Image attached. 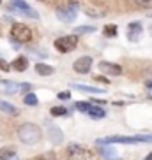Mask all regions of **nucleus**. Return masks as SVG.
Returning a JSON list of instances; mask_svg holds the SVG:
<instances>
[{"label":"nucleus","mask_w":152,"mask_h":160,"mask_svg":"<svg viewBox=\"0 0 152 160\" xmlns=\"http://www.w3.org/2000/svg\"><path fill=\"white\" fill-rule=\"evenodd\" d=\"M53 44H55V48H57L60 53H69L76 48L78 37H76V35H64V37H58Z\"/></svg>","instance_id":"423d86ee"},{"label":"nucleus","mask_w":152,"mask_h":160,"mask_svg":"<svg viewBox=\"0 0 152 160\" xmlns=\"http://www.w3.org/2000/svg\"><path fill=\"white\" fill-rule=\"evenodd\" d=\"M143 33V28H142V23L140 21H133V23H129L128 27V37L131 42H138L140 37H142Z\"/></svg>","instance_id":"1a4fd4ad"},{"label":"nucleus","mask_w":152,"mask_h":160,"mask_svg":"<svg viewBox=\"0 0 152 160\" xmlns=\"http://www.w3.org/2000/svg\"><path fill=\"white\" fill-rule=\"evenodd\" d=\"M57 97L60 100H67L69 97H71V93H69V92H60V93H57Z\"/></svg>","instance_id":"c756f323"},{"label":"nucleus","mask_w":152,"mask_h":160,"mask_svg":"<svg viewBox=\"0 0 152 160\" xmlns=\"http://www.w3.org/2000/svg\"><path fill=\"white\" fill-rule=\"evenodd\" d=\"M9 65H11V69H14V71L23 72V71L29 69V60H27V57H18L13 63H9Z\"/></svg>","instance_id":"9b49d317"},{"label":"nucleus","mask_w":152,"mask_h":160,"mask_svg":"<svg viewBox=\"0 0 152 160\" xmlns=\"http://www.w3.org/2000/svg\"><path fill=\"white\" fill-rule=\"evenodd\" d=\"M73 108L78 109V111L87 113V111H89V108H90V102H74V106H73Z\"/></svg>","instance_id":"b1692460"},{"label":"nucleus","mask_w":152,"mask_h":160,"mask_svg":"<svg viewBox=\"0 0 152 160\" xmlns=\"http://www.w3.org/2000/svg\"><path fill=\"white\" fill-rule=\"evenodd\" d=\"M90 104H97V106H105V104H106V100H103V99H90Z\"/></svg>","instance_id":"7c9ffc66"},{"label":"nucleus","mask_w":152,"mask_h":160,"mask_svg":"<svg viewBox=\"0 0 152 160\" xmlns=\"http://www.w3.org/2000/svg\"><path fill=\"white\" fill-rule=\"evenodd\" d=\"M30 90H32V86H30L29 83H21V85H19V92H25V93H30Z\"/></svg>","instance_id":"c85d7f7f"},{"label":"nucleus","mask_w":152,"mask_h":160,"mask_svg":"<svg viewBox=\"0 0 152 160\" xmlns=\"http://www.w3.org/2000/svg\"><path fill=\"white\" fill-rule=\"evenodd\" d=\"M73 69H74L78 74H87V72H90V69H92V57H80L74 63H73Z\"/></svg>","instance_id":"0eeeda50"},{"label":"nucleus","mask_w":152,"mask_h":160,"mask_svg":"<svg viewBox=\"0 0 152 160\" xmlns=\"http://www.w3.org/2000/svg\"><path fill=\"white\" fill-rule=\"evenodd\" d=\"M46 130H48V139H50L53 144H60L62 139H64L62 128H58L57 125H53V123H46Z\"/></svg>","instance_id":"6e6552de"},{"label":"nucleus","mask_w":152,"mask_h":160,"mask_svg":"<svg viewBox=\"0 0 152 160\" xmlns=\"http://www.w3.org/2000/svg\"><path fill=\"white\" fill-rule=\"evenodd\" d=\"M9 160H18V158H16V157H13V158H9Z\"/></svg>","instance_id":"c9c22d12"},{"label":"nucleus","mask_w":152,"mask_h":160,"mask_svg":"<svg viewBox=\"0 0 152 160\" xmlns=\"http://www.w3.org/2000/svg\"><path fill=\"white\" fill-rule=\"evenodd\" d=\"M50 113H52V116H66L67 108H64V106H55V108L50 109Z\"/></svg>","instance_id":"aec40b11"},{"label":"nucleus","mask_w":152,"mask_h":160,"mask_svg":"<svg viewBox=\"0 0 152 160\" xmlns=\"http://www.w3.org/2000/svg\"><path fill=\"white\" fill-rule=\"evenodd\" d=\"M18 137L23 144L32 146V144H37V142L41 141L43 134H41V128H39L37 125H34V123H23V125L18 128Z\"/></svg>","instance_id":"f257e3e1"},{"label":"nucleus","mask_w":152,"mask_h":160,"mask_svg":"<svg viewBox=\"0 0 152 160\" xmlns=\"http://www.w3.org/2000/svg\"><path fill=\"white\" fill-rule=\"evenodd\" d=\"M0 71H5V72H7V71H11V65H9V63H7V62L4 60V58H0Z\"/></svg>","instance_id":"cd10ccee"},{"label":"nucleus","mask_w":152,"mask_h":160,"mask_svg":"<svg viewBox=\"0 0 152 160\" xmlns=\"http://www.w3.org/2000/svg\"><path fill=\"white\" fill-rule=\"evenodd\" d=\"M55 14H57L58 19L66 21V23L74 21L76 16H78V2L71 0V2L67 4V7H58V9H55Z\"/></svg>","instance_id":"20e7f679"},{"label":"nucleus","mask_w":152,"mask_h":160,"mask_svg":"<svg viewBox=\"0 0 152 160\" xmlns=\"http://www.w3.org/2000/svg\"><path fill=\"white\" fill-rule=\"evenodd\" d=\"M87 113L90 114L92 118H95V120H99V118H105V109L103 108H97V106H92L90 104V108H89V111H87Z\"/></svg>","instance_id":"2eb2a0df"},{"label":"nucleus","mask_w":152,"mask_h":160,"mask_svg":"<svg viewBox=\"0 0 152 160\" xmlns=\"http://www.w3.org/2000/svg\"><path fill=\"white\" fill-rule=\"evenodd\" d=\"M117 32H119V28H117V25H106L105 28H103V33H105V37H115L117 35Z\"/></svg>","instance_id":"a211bd4d"},{"label":"nucleus","mask_w":152,"mask_h":160,"mask_svg":"<svg viewBox=\"0 0 152 160\" xmlns=\"http://www.w3.org/2000/svg\"><path fill=\"white\" fill-rule=\"evenodd\" d=\"M136 142H152V134L150 136H133Z\"/></svg>","instance_id":"a878e982"},{"label":"nucleus","mask_w":152,"mask_h":160,"mask_svg":"<svg viewBox=\"0 0 152 160\" xmlns=\"http://www.w3.org/2000/svg\"><path fill=\"white\" fill-rule=\"evenodd\" d=\"M73 88L80 90V92H87V93H103V90L101 88H94V86H85V85H76V83H73Z\"/></svg>","instance_id":"dca6fc26"},{"label":"nucleus","mask_w":152,"mask_h":160,"mask_svg":"<svg viewBox=\"0 0 152 160\" xmlns=\"http://www.w3.org/2000/svg\"><path fill=\"white\" fill-rule=\"evenodd\" d=\"M101 155L103 157H106V158H110V157H115V150L113 148H110L108 144H105V148H101Z\"/></svg>","instance_id":"5701e85b"},{"label":"nucleus","mask_w":152,"mask_h":160,"mask_svg":"<svg viewBox=\"0 0 152 160\" xmlns=\"http://www.w3.org/2000/svg\"><path fill=\"white\" fill-rule=\"evenodd\" d=\"M85 14H87V16H92V18H103V16L106 14V11H105V9H101V7H94V5H87Z\"/></svg>","instance_id":"f8f14e48"},{"label":"nucleus","mask_w":152,"mask_h":160,"mask_svg":"<svg viewBox=\"0 0 152 160\" xmlns=\"http://www.w3.org/2000/svg\"><path fill=\"white\" fill-rule=\"evenodd\" d=\"M147 16H149V18H152V11H149V12H147Z\"/></svg>","instance_id":"f704fd0d"},{"label":"nucleus","mask_w":152,"mask_h":160,"mask_svg":"<svg viewBox=\"0 0 152 160\" xmlns=\"http://www.w3.org/2000/svg\"><path fill=\"white\" fill-rule=\"evenodd\" d=\"M32 160H55V157H53V153H44V155H37V157H34Z\"/></svg>","instance_id":"bb28decb"},{"label":"nucleus","mask_w":152,"mask_h":160,"mask_svg":"<svg viewBox=\"0 0 152 160\" xmlns=\"http://www.w3.org/2000/svg\"><path fill=\"white\" fill-rule=\"evenodd\" d=\"M134 4L143 9H152V0H134Z\"/></svg>","instance_id":"393cba45"},{"label":"nucleus","mask_w":152,"mask_h":160,"mask_svg":"<svg viewBox=\"0 0 152 160\" xmlns=\"http://www.w3.org/2000/svg\"><path fill=\"white\" fill-rule=\"evenodd\" d=\"M95 81H99V83H105V85H108V83H110V79H106V78H103V76H97V78H95Z\"/></svg>","instance_id":"2f4dec72"},{"label":"nucleus","mask_w":152,"mask_h":160,"mask_svg":"<svg viewBox=\"0 0 152 160\" xmlns=\"http://www.w3.org/2000/svg\"><path fill=\"white\" fill-rule=\"evenodd\" d=\"M145 160H152V151H150V153H149L147 157H145Z\"/></svg>","instance_id":"72a5a7b5"},{"label":"nucleus","mask_w":152,"mask_h":160,"mask_svg":"<svg viewBox=\"0 0 152 160\" xmlns=\"http://www.w3.org/2000/svg\"><path fill=\"white\" fill-rule=\"evenodd\" d=\"M35 72H37L39 76H52L53 74V67L41 62V63H35Z\"/></svg>","instance_id":"ddd939ff"},{"label":"nucleus","mask_w":152,"mask_h":160,"mask_svg":"<svg viewBox=\"0 0 152 160\" xmlns=\"http://www.w3.org/2000/svg\"><path fill=\"white\" fill-rule=\"evenodd\" d=\"M150 35H152V27H150Z\"/></svg>","instance_id":"e433bc0d"},{"label":"nucleus","mask_w":152,"mask_h":160,"mask_svg":"<svg viewBox=\"0 0 152 160\" xmlns=\"http://www.w3.org/2000/svg\"><path fill=\"white\" fill-rule=\"evenodd\" d=\"M0 111H2V113H7V114H13V116L18 114V109H16L11 102H5V100H0Z\"/></svg>","instance_id":"4468645a"},{"label":"nucleus","mask_w":152,"mask_h":160,"mask_svg":"<svg viewBox=\"0 0 152 160\" xmlns=\"http://www.w3.org/2000/svg\"><path fill=\"white\" fill-rule=\"evenodd\" d=\"M67 160H92V153L90 150H87L85 146L81 144H69L66 150Z\"/></svg>","instance_id":"f03ea898"},{"label":"nucleus","mask_w":152,"mask_h":160,"mask_svg":"<svg viewBox=\"0 0 152 160\" xmlns=\"http://www.w3.org/2000/svg\"><path fill=\"white\" fill-rule=\"evenodd\" d=\"M11 37H13V41H18V42H30L34 33L27 25L14 23L11 27Z\"/></svg>","instance_id":"7ed1b4c3"},{"label":"nucleus","mask_w":152,"mask_h":160,"mask_svg":"<svg viewBox=\"0 0 152 160\" xmlns=\"http://www.w3.org/2000/svg\"><path fill=\"white\" fill-rule=\"evenodd\" d=\"M95 32V27L90 25V27H76L74 28V35H81V33H92Z\"/></svg>","instance_id":"412c9836"},{"label":"nucleus","mask_w":152,"mask_h":160,"mask_svg":"<svg viewBox=\"0 0 152 160\" xmlns=\"http://www.w3.org/2000/svg\"><path fill=\"white\" fill-rule=\"evenodd\" d=\"M13 157H16V150L14 148H0V160H9L13 158Z\"/></svg>","instance_id":"f3484780"},{"label":"nucleus","mask_w":152,"mask_h":160,"mask_svg":"<svg viewBox=\"0 0 152 160\" xmlns=\"http://www.w3.org/2000/svg\"><path fill=\"white\" fill-rule=\"evenodd\" d=\"M9 5L13 11H18L19 14L27 16V18H34V19H39L37 11H34L25 0H9Z\"/></svg>","instance_id":"39448f33"},{"label":"nucleus","mask_w":152,"mask_h":160,"mask_svg":"<svg viewBox=\"0 0 152 160\" xmlns=\"http://www.w3.org/2000/svg\"><path fill=\"white\" fill-rule=\"evenodd\" d=\"M99 69H101V72H105V74H113V76H117V74H120L122 72V67L119 65V63H113V62H101L99 63Z\"/></svg>","instance_id":"9d476101"},{"label":"nucleus","mask_w":152,"mask_h":160,"mask_svg":"<svg viewBox=\"0 0 152 160\" xmlns=\"http://www.w3.org/2000/svg\"><path fill=\"white\" fill-rule=\"evenodd\" d=\"M145 86H147V88H152V81L147 79V81H145Z\"/></svg>","instance_id":"473e14b6"},{"label":"nucleus","mask_w":152,"mask_h":160,"mask_svg":"<svg viewBox=\"0 0 152 160\" xmlns=\"http://www.w3.org/2000/svg\"><path fill=\"white\" fill-rule=\"evenodd\" d=\"M18 90H19V85H16V83H5L4 85V93L7 95H14Z\"/></svg>","instance_id":"6ab92c4d"},{"label":"nucleus","mask_w":152,"mask_h":160,"mask_svg":"<svg viewBox=\"0 0 152 160\" xmlns=\"http://www.w3.org/2000/svg\"><path fill=\"white\" fill-rule=\"evenodd\" d=\"M23 102L27 104V106H37L39 100H37V97H35V95L30 92V93H27V95L23 97Z\"/></svg>","instance_id":"4be33fe9"}]
</instances>
